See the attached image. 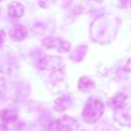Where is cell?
<instances>
[{
  "instance_id": "cell-1",
  "label": "cell",
  "mask_w": 131,
  "mask_h": 131,
  "mask_svg": "<svg viewBox=\"0 0 131 131\" xmlns=\"http://www.w3.org/2000/svg\"><path fill=\"white\" fill-rule=\"evenodd\" d=\"M104 112V104L100 99L91 97L83 111V118L86 123L93 124L98 121Z\"/></svg>"
},
{
  "instance_id": "cell-2",
  "label": "cell",
  "mask_w": 131,
  "mask_h": 131,
  "mask_svg": "<svg viewBox=\"0 0 131 131\" xmlns=\"http://www.w3.org/2000/svg\"><path fill=\"white\" fill-rule=\"evenodd\" d=\"M77 127L78 124L75 119L66 116L52 122L50 128L52 131H72L75 130Z\"/></svg>"
},
{
  "instance_id": "cell-3",
  "label": "cell",
  "mask_w": 131,
  "mask_h": 131,
  "mask_svg": "<svg viewBox=\"0 0 131 131\" xmlns=\"http://www.w3.org/2000/svg\"><path fill=\"white\" fill-rule=\"evenodd\" d=\"M43 44L49 49H56L58 52H68L70 49L69 42L64 41L63 40L58 38L49 37L43 40Z\"/></svg>"
},
{
  "instance_id": "cell-4",
  "label": "cell",
  "mask_w": 131,
  "mask_h": 131,
  "mask_svg": "<svg viewBox=\"0 0 131 131\" xmlns=\"http://www.w3.org/2000/svg\"><path fill=\"white\" fill-rule=\"evenodd\" d=\"M114 118L121 125L131 126V106H124L120 109H117L116 113L114 114Z\"/></svg>"
},
{
  "instance_id": "cell-5",
  "label": "cell",
  "mask_w": 131,
  "mask_h": 131,
  "mask_svg": "<svg viewBox=\"0 0 131 131\" xmlns=\"http://www.w3.org/2000/svg\"><path fill=\"white\" fill-rule=\"evenodd\" d=\"M26 33H27L26 29L22 25L15 26V28H13L10 31V35H11L12 39L15 40H17V41L24 40L26 36Z\"/></svg>"
},
{
  "instance_id": "cell-6",
  "label": "cell",
  "mask_w": 131,
  "mask_h": 131,
  "mask_svg": "<svg viewBox=\"0 0 131 131\" xmlns=\"http://www.w3.org/2000/svg\"><path fill=\"white\" fill-rule=\"evenodd\" d=\"M9 14L11 16L17 18V17H21L24 14V8L21 4L17 2L12 3L9 6Z\"/></svg>"
},
{
  "instance_id": "cell-7",
  "label": "cell",
  "mask_w": 131,
  "mask_h": 131,
  "mask_svg": "<svg viewBox=\"0 0 131 131\" xmlns=\"http://www.w3.org/2000/svg\"><path fill=\"white\" fill-rule=\"evenodd\" d=\"M70 103V100L68 96H62L61 98L58 99L55 102L54 107L55 110L58 111H63L66 110V108L68 107V104Z\"/></svg>"
},
{
  "instance_id": "cell-8",
  "label": "cell",
  "mask_w": 131,
  "mask_h": 131,
  "mask_svg": "<svg viewBox=\"0 0 131 131\" xmlns=\"http://www.w3.org/2000/svg\"><path fill=\"white\" fill-rule=\"evenodd\" d=\"M127 99V96L123 94H118L112 100V104L116 109H120V108L125 106V101Z\"/></svg>"
},
{
  "instance_id": "cell-9",
  "label": "cell",
  "mask_w": 131,
  "mask_h": 131,
  "mask_svg": "<svg viewBox=\"0 0 131 131\" xmlns=\"http://www.w3.org/2000/svg\"><path fill=\"white\" fill-rule=\"evenodd\" d=\"M93 84H94L89 78L83 77V78L80 79V82H79V89L83 90V91H87L92 86H93Z\"/></svg>"
},
{
  "instance_id": "cell-10",
  "label": "cell",
  "mask_w": 131,
  "mask_h": 131,
  "mask_svg": "<svg viewBox=\"0 0 131 131\" xmlns=\"http://www.w3.org/2000/svg\"><path fill=\"white\" fill-rule=\"evenodd\" d=\"M121 2L124 4V7H131V0H121Z\"/></svg>"
},
{
  "instance_id": "cell-11",
  "label": "cell",
  "mask_w": 131,
  "mask_h": 131,
  "mask_svg": "<svg viewBox=\"0 0 131 131\" xmlns=\"http://www.w3.org/2000/svg\"><path fill=\"white\" fill-rule=\"evenodd\" d=\"M4 40H5V34L3 31H0V46H2L3 42H4Z\"/></svg>"
},
{
  "instance_id": "cell-12",
  "label": "cell",
  "mask_w": 131,
  "mask_h": 131,
  "mask_svg": "<svg viewBox=\"0 0 131 131\" xmlns=\"http://www.w3.org/2000/svg\"><path fill=\"white\" fill-rule=\"evenodd\" d=\"M100 131H116V129L112 127H104L102 128V130H100Z\"/></svg>"
},
{
  "instance_id": "cell-13",
  "label": "cell",
  "mask_w": 131,
  "mask_h": 131,
  "mask_svg": "<svg viewBox=\"0 0 131 131\" xmlns=\"http://www.w3.org/2000/svg\"><path fill=\"white\" fill-rule=\"evenodd\" d=\"M84 131H89V130H84Z\"/></svg>"
}]
</instances>
